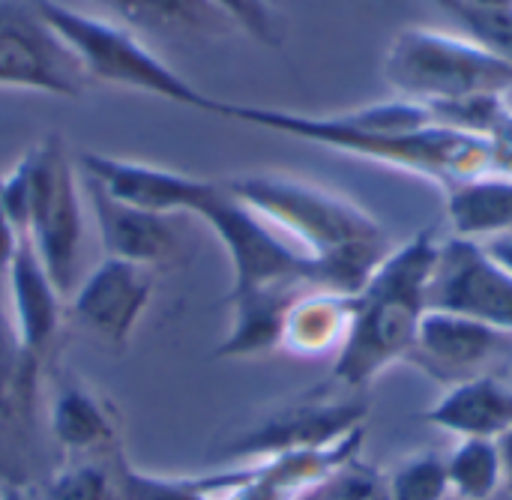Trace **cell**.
<instances>
[{"instance_id":"obj_1","label":"cell","mask_w":512,"mask_h":500,"mask_svg":"<svg viewBox=\"0 0 512 500\" xmlns=\"http://www.w3.org/2000/svg\"><path fill=\"white\" fill-rule=\"evenodd\" d=\"M222 183L315 264L324 291L357 294L393 252L381 222L345 195L273 171Z\"/></svg>"},{"instance_id":"obj_2","label":"cell","mask_w":512,"mask_h":500,"mask_svg":"<svg viewBox=\"0 0 512 500\" xmlns=\"http://www.w3.org/2000/svg\"><path fill=\"white\" fill-rule=\"evenodd\" d=\"M441 240L435 231H420L381 261L366 285L351 294V321L342 348L336 351L330 384L363 393L387 369L408 360L438 267Z\"/></svg>"},{"instance_id":"obj_3","label":"cell","mask_w":512,"mask_h":500,"mask_svg":"<svg viewBox=\"0 0 512 500\" xmlns=\"http://www.w3.org/2000/svg\"><path fill=\"white\" fill-rule=\"evenodd\" d=\"M210 114L240 120L258 129L294 135L357 159H369L378 165H390L399 171L420 174L426 180L441 183L444 189L492 171V144L477 135L453 132L444 126H426L408 135H384L369 129L354 111L342 114H297L282 108L240 105L213 99Z\"/></svg>"},{"instance_id":"obj_4","label":"cell","mask_w":512,"mask_h":500,"mask_svg":"<svg viewBox=\"0 0 512 500\" xmlns=\"http://www.w3.org/2000/svg\"><path fill=\"white\" fill-rule=\"evenodd\" d=\"M0 201L45 264L57 291L72 297L84 246V198L60 135L39 138L0 174Z\"/></svg>"},{"instance_id":"obj_5","label":"cell","mask_w":512,"mask_h":500,"mask_svg":"<svg viewBox=\"0 0 512 500\" xmlns=\"http://www.w3.org/2000/svg\"><path fill=\"white\" fill-rule=\"evenodd\" d=\"M33 6L69 45L87 81L150 93V96L177 102L183 108L210 114L213 96L201 93L192 81L174 72L132 30L111 24L105 18H96V15H87V12H78L72 6H63L57 0H33Z\"/></svg>"},{"instance_id":"obj_6","label":"cell","mask_w":512,"mask_h":500,"mask_svg":"<svg viewBox=\"0 0 512 500\" xmlns=\"http://www.w3.org/2000/svg\"><path fill=\"white\" fill-rule=\"evenodd\" d=\"M384 78L402 99L432 105L465 96H507L512 63L471 36L405 27L387 48Z\"/></svg>"},{"instance_id":"obj_7","label":"cell","mask_w":512,"mask_h":500,"mask_svg":"<svg viewBox=\"0 0 512 500\" xmlns=\"http://www.w3.org/2000/svg\"><path fill=\"white\" fill-rule=\"evenodd\" d=\"M192 216L210 228V234L222 243L228 255L231 294L276 285L318 288L315 264L267 219H261L252 207L231 195L225 183L213 180L210 192Z\"/></svg>"},{"instance_id":"obj_8","label":"cell","mask_w":512,"mask_h":500,"mask_svg":"<svg viewBox=\"0 0 512 500\" xmlns=\"http://www.w3.org/2000/svg\"><path fill=\"white\" fill-rule=\"evenodd\" d=\"M366 417L369 408L360 393H348L336 384H327L279 405L258 423L231 435L219 447V459L228 465H240L282 453L321 450L357 432H366Z\"/></svg>"},{"instance_id":"obj_9","label":"cell","mask_w":512,"mask_h":500,"mask_svg":"<svg viewBox=\"0 0 512 500\" xmlns=\"http://www.w3.org/2000/svg\"><path fill=\"white\" fill-rule=\"evenodd\" d=\"M42 372L45 366L18 345L0 285V486L36 489L51 471L39 408Z\"/></svg>"},{"instance_id":"obj_10","label":"cell","mask_w":512,"mask_h":500,"mask_svg":"<svg viewBox=\"0 0 512 500\" xmlns=\"http://www.w3.org/2000/svg\"><path fill=\"white\" fill-rule=\"evenodd\" d=\"M87 75L33 0H0V90L81 99Z\"/></svg>"},{"instance_id":"obj_11","label":"cell","mask_w":512,"mask_h":500,"mask_svg":"<svg viewBox=\"0 0 512 500\" xmlns=\"http://www.w3.org/2000/svg\"><path fill=\"white\" fill-rule=\"evenodd\" d=\"M510 360V333L462 312L429 309L405 363L447 390L483 375H501Z\"/></svg>"},{"instance_id":"obj_12","label":"cell","mask_w":512,"mask_h":500,"mask_svg":"<svg viewBox=\"0 0 512 500\" xmlns=\"http://www.w3.org/2000/svg\"><path fill=\"white\" fill-rule=\"evenodd\" d=\"M429 306L480 318L512 336V270L501 267L483 243L441 240Z\"/></svg>"},{"instance_id":"obj_13","label":"cell","mask_w":512,"mask_h":500,"mask_svg":"<svg viewBox=\"0 0 512 500\" xmlns=\"http://www.w3.org/2000/svg\"><path fill=\"white\" fill-rule=\"evenodd\" d=\"M156 294V270L102 258L72 294L75 321L108 348H126Z\"/></svg>"},{"instance_id":"obj_14","label":"cell","mask_w":512,"mask_h":500,"mask_svg":"<svg viewBox=\"0 0 512 500\" xmlns=\"http://www.w3.org/2000/svg\"><path fill=\"white\" fill-rule=\"evenodd\" d=\"M84 195L96 216L99 243L105 249V258H120L147 270L168 267L183 258L186 231L183 216H165L129 207L117 198H111L99 183L84 177Z\"/></svg>"},{"instance_id":"obj_15","label":"cell","mask_w":512,"mask_h":500,"mask_svg":"<svg viewBox=\"0 0 512 500\" xmlns=\"http://www.w3.org/2000/svg\"><path fill=\"white\" fill-rule=\"evenodd\" d=\"M45 432L60 459H93L123 450L120 411L69 369H54Z\"/></svg>"},{"instance_id":"obj_16","label":"cell","mask_w":512,"mask_h":500,"mask_svg":"<svg viewBox=\"0 0 512 500\" xmlns=\"http://www.w3.org/2000/svg\"><path fill=\"white\" fill-rule=\"evenodd\" d=\"M78 165L84 177L99 183L111 198L165 216H192L213 186V180L204 177H192L150 162L117 159L108 153H81Z\"/></svg>"},{"instance_id":"obj_17","label":"cell","mask_w":512,"mask_h":500,"mask_svg":"<svg viewBox=\"0 0 512 500\" xmlns=\"http://www.w3.org/2000/svg\"><path fill=\"white\" fill-rule=\"evenodd\" d=\"M3 279L18 345L33 360L48 366V354L54 351L63 324V294L51 282L45 264L39 261L27 237L21 240Z\"/></svg>"},{"instance_id":"obj_18","label":"cell","mask_w":512,"mask_h":500,"mask_svg":"<svg viewBox=\"0 0 512 500\" xmlns=\"http://www.w3.org/2000/svg\"><path fill=\"white\" fill-rule=\"evenodd\" d=\"M423 423L459 441H501L512 429V387L504 375H483L447 387L444 396L423 411Z\"/></svg>"},{"instance_id":"obj_19","label":"cell","mask_w":512,"mask_h":500,"mask_svg":"<svg viewBox=\"0 0 512 500\" xmlns=\"http://www.w3.org/2000/svg\"><path fill=\"white\" fill-rule=\"evenodd\" d=\"M303 291L309 288L276 285V288L246 291V294H228L231 327L213 354L219 360H249V357H264V354L279 351L288 309Z\"/></svg>"},{"instance_id":"obj_20","label":"cell","mask_w":512,"mask_h":500,"mask_svg":"<svg viewBox=\"0 0 512 500\" xmlns=\"http://www.w3.org/2000/svg\"><path fill=\"white\" fill-rule=\"evenodd\" d=\"M447 222L453 237L489 243L512 231V177L489 171L447 186Z\"/></svg>"},{"instance_id":"obj_21","label":"cell","mask_w":512,"mask_h":500,"mask_svg":"<svg viewBox=\"0 0 512 500\" xmlns=\"http://www.w3.org/2000/svg\"><path fill=\"white\" fill-rule=\"evenodd\" d=\"M351 321V297L309 288L303 291L285 318L282 330V351L297 357H321L339 351Z\"/></svg>"},{"instance_id":"obj_22","label":"cell","mask_w":512,"mask_h":500,"mask_svg":"<svg viewBox=\"0 0 512 500\" xmlns=\"http://www.w3.org/2000/svg\"><path fill=\"white\" fill-rule=\"evenodd\" d=\"M135 30L159 36H225L231 21L210 0H99Z\"/></svg>"},{"instance_id":"obj_23","label":"cell","mask_w":512,"mask_h":500,"mask_svg":"<svg viewBox=\"0 0 512 500\" xmlns=\"http://www.w3.org/2000/svg\"><path fill=\"white\" fill-rule=\"evenodd\" d=\"M111 456L93 459H57L48 477L39 483L36 500H120V459Z\"/></svg>"},{"instance_id":"obj_24","label":"cell","mask_w":512,"mask_h":500,"mask_svg":"<svg viewBox=\"0 0 512 500\" xmlns=\"http://www.w3.org/2000/svg\"><path fill=\"white\" fill-rule=\"evenodd\" d=\"M444 465L453 500H495L504 495V456L498 441L465 438Z\"/></svg>"},{"instance_id":"obj_25","label":"cell","mask_w":512,"mask_h":500,"mask_svg":"<svg viewBox=\"0 0 512 500\" xmlns=\"http://www.w3.org/2000/svg\"><path fill=\"white\" fill-rule=\"evenodd\" d=\"M387 477L390 500H450L444 456L426 450L402 459Z\"/></svg>"},{"instance_id":"obj_26","label":"cell","mask_w":512,"mask_h":500,"mask_svg":"<svg viewBox=\"0 0 512 500\" xmlns=\"http://www.w3.org/2000/svg\"><path fill=\"white\" fill-rule=\"evenodd\" d=\"M120 500H216L198 477H159L120 459Z\"/></svg>"},{"instance_id":"obj_27","label":"cell","mask_w":512,"mask_h":500,"mask_svg":"<svg viewBox=\"0 0 512 500\" xmlns=\"http://www.w3.org/2000/svg\"><path fill=\"white\" fill-rule=\"evenodd\" d=\"M309 500H390L387 477L381 468L357 456L348 465H342Z\"/></svg>"},{"instance_id":"obj_28","label":"cell","mask_w":512,"mask_h":500,"mask_svg":"<svg viewBox=\"0 0 512 500\" xmlns=\"http://www.w3.org/2000/svg\"><path fill=\"white\" fill-rule=\"evenodd\" d=\"M228 21L231 27L243 30L255 42L267 48H279L285 33H282V18L270 6V0H210Z\"/></svg>"},{"instance_id":"obj_29","label":"cell","mask_w":512,"mask_h":500,"mask_svg":"<svg viewBox=\"0 0 512 500\" xmlns=\"http://www.w3.org/2000/svg\"><path fill=\"white\" fill-rule=\"evenodd\" d=\"M489 144H492V171L512 177V108L495 129V135L489 138Z\"/></svg>"},{"instance_id":"obj_30","label":"cell","mask_w":512,"mask_h":500,"mask_svg":"<svg viewBox=\"0 0 512 500\" xmlns=\"http://www.w3.org/2000/svg\"><path fill=\"white\" fill-rule=\"evenodd\" d=\"M21 240H24V234L15 228V222L9 219V213H6V207L0 201V276H6V270H9Z\"/></svg>"},{"instance_id":"obj_31","label":"cell","mask_w":512,"mask_h":500,"mask_svg":"<svg viewBox=\"0 0 512 500\" xmlns=\"http://www.w3.org/2000/svg\"><path fill=\"white\" fill-rule=\"evenodd\" d=\"M483 246H486V252H489L501 267L512 270V231L510 234H504V237H495V240L483 243Z\"/></svg>"},{"instance_id":"obj_32","label":"cell","mask_w":512,"mask_h":500,"mask_svg":"<svg viewBox=\"0 0 512 500\" xmlns=\"http://www.w3.org/2000/svg\"><path fill=\"white\" fill-rule=\"evenodd\" d=\"M501 456H504V495L512 498V429L498 441Z\"/></svg>"},{"instance_id":"obj_33","label":"cell","mask_w":512,"mask_h":500,"mask_svg":"<svg viewBox=\"0 0 512 500\" xmlns=\"http://www.w3.org/2000/svg\"><path fill=\"white\" fill-rule=\"evenodd\" d=\"M36 489H24V486H0V500H36Z\"/></svg>"},{"instance_id":"obj_34","label":"cell","mask_w":512,"mask_h":500,"mask_svg":"<svg viewBox=\"0 0 512 500\" xmlns=\"http://www.w3.org/2000/svg\"><path fill=\"white\" fill-rule=\"evenodd\" d=\"M471 9H512V0H459Z\"/></svg>"},{"instance_id":"obj_35","label":"cell","mask_w":512,"mask_h":500,"mask_svg":"<svg viewBox=\"0 0 512 500\" xmlns=\"http://www.w3.org/2000/svg\"><path fill=\"white\" fill-rule=\"evenodd\" d=\"M495 500H512L510 495H501V498H495Z\"/></svg>"}]
</instances>
